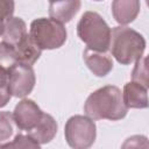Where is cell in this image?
Here are the masks:
<instances>
[{"label": "cell", "instance_id": "6da1fadb", "mask_svg": "<svg viewBox=\"0 0 149 149\" xmlns=\"http://www.w3.org/2000/svg\"><path fill=\"white\" fill-rule=\"evenodd\" d=\"M84 112L92 120L118 121L127 115L128 108L123 104L121 90L114 85H106L87 97Z\"/></svg>", "mask_w": 149, "mask_h": 149}, {"label": "cell", "instance_id": "7a4b0ae2", "mask_svg": "<svg viewBox=\"0 0 149 149\" xmlns=\"http://www.w3.org/2000/svg\"><path fill=\"white\" fill-rule=\"evenodd\" d=\"M118 63L128 65L143 56L146 40L142 34L127 26H118L111 29L109 49Z\"/></svg>", "mask_w": 149, "mask_h": 149}, {"label": "cell", "instance_id": "3957f363", "mask_svg": "<svg viewBox=\"0 0 149 149\" xmlns=\"http://www.w3.org/2000/svg\"><path fill=\"white\" fill-rule=\"evenodd\" d=\"M77 35L86 44V48L106 52L109 49L111 28L97 12H85L78 24Z\"/></svg>", "mask_w": 149, "mask_h": 149}, {"label": "cell", "instance_id": "277c9868", "mask_svg": "<svg viewBox=\"0 0 149 149\" xmlns=\"http://www.w3.org/2000/svg\"><path fill=\"white\" fill-rule=\"evenodd\" d=\"M29 35L41 50L58 49L68 38L64 24L51 17H38L31 21Z\"/></svg>", "mask_w": 149, "mask_h": 149}, {"label": "cell", "instance_id": "5b68a950", "mask_svg": "<svg viewBox=\"0 0 149 149\" xmlns=\"http://www.w3.org/2000/svg\"><path fill=\"white\" fill-rule=\"evenodd\" d=\"M64 136L71 148L86 149L95 141L97 126L87 115H73L65 123Z\"/></svg>", "mask_w": 149, "mask_h": 149}, {"label": "cell", "instance_id": "8992f818", "mask_svg": "<svg viewBox=\"0 0 149 149\" xmlns=\"http://www.w3.org/2000/svg\"><path fill=\"white\" fill-rule=\"evenodd\" d=\"M8 81L12 95L24 98L34 90L36 77L33 66L16 62L8 69Z\"/></svg>", "mask_w": 149, "mask_h": 149}, {"label": "cell", "instance_id": "52a82bcc", "mask_svg": "<svg viewBox=\"0 0 149 149\" xmlns=\"http://www.w3.org/2000/svg\"><path fill=\"white\" fill-rule=\"evenodd\" d=\"M13 119L21 132H30L41 121L44 112L31 99H22L13 111Z\"/></svg>", "mask_w": 149, "mask_h": 149}, {"label": "cell", "instance_id": "ba28073f", "mask_svg": "<svg viewBox=\"0 0 149 149\" xmlns=\"http://www.w3.org/2000/svg\"><path fill=\"white\" fill-rule=\"evenodd\" d=\"M83 58L86 66L97 77H105L113 70V59L107 52L86 48L83 52Z\"/></svg>", "mask_w": 149, "mask_h": 149}, {"label": "cell", "instance_id": "9c48e42d", "mask_svg": "<svg viewBox=\"0 0 149 149\" xmlns=\"http://www.w3.org/2000/svg\"><path fill=\"white\" fill-rule=\"evenodd\" d=\"M80 6V0H51L49 1V16L64 24L76 16Z\"/></svg>", "mask_w": 149, "mask_h": 149}, {"label": "cell", "instance_id": "30bf717a", "mask_svg": "<svg viewBox=\"0 0 149 149\" xmlns=\"http://www.w3.org/2000/svg\"><path fill=\"white\" fill-rule=\"evenodd\" d=\"M141 9L140 0H113L112 14L120 26L132 23L139 15Z\"/></svg>", "mask_w": 149, "mask_h": 149}, {"label": "cell", "instance_id": "8fae6325", "mask_svg": "<svg viewBox=\"0 0 149 149\" xmlns=\"http://www.w3.org/2000/svg\"><path fill=\"white\" fill-rule=\"evenodd\" d=\"M122 99L127 108H137V109L147 108L148 87L132 80L125 84L122 91Z\"/></svg>", "mask_w": 149, "mask_h": 149}, {"label": "cell", "instance_id": "7c38bea8", "mask_svg": "<svg viewBox=\"0 0 149 149\" xmlns=\"http://www.w3.org/2000/svg\"><path fill=\"white\" fill-rule=\"evenodd\" d=\"M57 129L58 126L54 116L48 113H44L38 125L27 134L30 135L37 143L45 144L49 143L51 140H54V137L57 134Z\"/></svg>", "mask_w": 149, "mask_h": 149}, {"label": "cell", "instance_id": "4fadbf2b", "mask_svg": "<svg viewBox=\"0 0 149 149\" xmlns=\"http://www.w3.org/2000/svg\"><path fill=\"white\" fill-rule=\"evenodd\" d=\"M28 35L26 22L17 16H12L5 23L1 41L12 44L14 48Z\"/></svg>", "mask_w": 149, "mask_h": 149}, {"label": "cell", "instance_id": "5bb4252c", "mask_svg": "<svg viewBox=\"0 0 149 149\" xmlns=\"http://www.w3.org/2000/svg\"><path fill=\"white\" fill-rule=\"evenodd\" d=\"M15 49L17 55V62L30 65V66H33L37 62V59L42 54V50L31 40L29 34L15 47Z\"/></svg>", "mask_w": 149, "mask_h": 149}, {"label": "cell", "instance_id": "9a60e30c", "mask_svg": "<svg viewBox=\"0 0 149 149\" xmlns=\"http://www.w3.org/2000/svg\"><path fill=\"white\" fill-rule=\"evenodd\" d=\"M20 132L13 119V114L8 111L0 112V148H5Z\"/></svg>", "mask_w": 149, "mask_h": 149}, {"label": "cell", "instance_id": "2e32d148", "mask_svg": "<svg viewBox=\"0 0 149 149\" xmlns=\"http://www.w3.org/2000/svg\"><path fill=\"white\" fill-rule=\"evenodd\" d=\"M16 62H17L16 49L12 44L1 41L0 42V66L8 70Z\"/></svg>", "mask_w": 149, "mask_h": 149}, {"label": "cell", "instance_id": "e0dca14e", "mask_svg": "<svg viewBox=\"0 0 149 149\" xmlns=\"http://www.w3.org/2000/svg\"><path fill=\"white\" fill-rule=\"evenodd\" d=\"M132 80L148 87V68L146 56H142L135 61V66L132 72Z\"/></svg>", "mask_w": 149, "mask_h": 149}, {"label": "cell", "instance_id": "ac0fdd59", "mask_svg": "<svg viewBox=\"0 0 149 149\" xmlns=\"http://www.w3.org/2000/svg\"><path fill=\"white\" fill-rule=\"evenodd\" d=\"M12 98L8 81V70L0 66V108L5 107Z\"/></svg>", "mask_w": 149, "mask_h": 149}, {"label": "cell", "instance_id": "d6986e66", "mask_svg": "<svg viewBox=\"0 0 149 149\" xmlns=\"http://www.w3.org/2000/svg\"><path fill=\"white\" fill-rule=\"evenodd\" d=\"M41 144L37 143L30 135L22 134L21 132L17 133L14 139L5 146V148H40Z\"/></svg>", "mask_w": 149, "mask_h": 149}, {"label": "cell", "instance_id": "ffe728a7", "mask_svg": "<svg viewBox=\"0 0 149 149\" xmlns=\"http://www.w3.org/2000/svg\"><path fill=\"white\" fill-rule=\"evenodd\" d=\"M14 0H0V37L3 31L5 23L14 14Z\"/></svg>", "mask_w": 149, "mask_h": 149}, {"label": "cell", "instance_id": "44dd1931", "mask_svg": "<svg viewBox=\"0 0 149 149\" xmlns=\"http://www.w3.org/2000/svg\"><path fill=\"white\" fill-rule=\"evenodd\" d=\"M147 140L146 136H142V135H134V136H130L126 140V142L122 144L123 148L126 147H141L143 144H141V141H144ZM144 147V146H143Z\"/></svg>", "mask_w": 149, "mask_h": 149}, {"label": "cell", "instance_id": "7402d4cb", "mask_svg": "<svg viewBox=\"0 0 149 149\" xmlns=\"http://www.w3.org/2000/svg\"><path fill=\"white\" fill-rule=\"evenodd\" d=\"M93 1H102V0H93Z\"/></svg>", "mask_w": 149, "mask_h": 149}, {"label": "cell", "instance_id": "603a6c76", "mask_svg": "<svg viewBox=\"0 0 149 149\" xmlns=\"http://www.w3.org/2000/svg\"><path fill=\"white\" fill-rule=\"evenodd\" d=\"M49 1H51V0H49Z\"/></svg>", "mask_w": 149, "mask_h": 149}]
</instances>
